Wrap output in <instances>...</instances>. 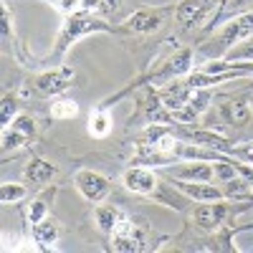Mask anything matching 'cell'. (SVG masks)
I'll return each mask as SVG.
<instances>
[{
	"mask_svg": "<svg viewBox=\"0 0 253 253\" xmlns=\"http://www.w3.org/2000/svg\"><path fill=\"white\" fill-rule=\"evenodd\" d=\"M91 33H119V26H112L109 20H104V15L96 13H86V10H79V13H69L61 23L58 38H56V46L51 51L53 61H63V56L69 53V48L76 43L81 36H91Z\"/></svg>",
	"mask_w": 253,
	"mask_h": 253,
	"instance_id": "obj_1",
	"label": "cell"
},
{
	"mask_svg": "<svg viewBox=\"0 0 253 253\" xmlns=\"http://www.w3.org/2000/svg\"><path fill=\"white\" fill-rule=\"evenodd\" d=\"M193 61H195V53H193V51H190V48H180L177 53L167 56L157 69H150L144 76H139V79L132 84V86H126V89H122L119 94L109 96L107 101H101L99 107H101V109L112 107V104H114L119 96L129 94L132 89H139V86H162V84L172 81V79H182V76H187V74H190V69H193Z\"/></svg>",
	"mask_w": 253,
	"mask_h": 253,
	"instance_id": "obj_2",
	"label": "cell"
},
{
	"mask_svg": "<svg viewBox=\"0 0 253 253\" xmlns=\"http://www.w3.org/2000/svg\"><path fill=\"white\" fill-rule=\"evenodd\" d=\"M248 208H253V200H213V203H200L193 208V223L200 230L208 233H218V230L233 225V218L238 213H246Z\"/></svg>",
	"mask_w": 253,
	"mask_h": 253,
	"instance_id": "obj_3",
	"label": "cell"
},
{
	"mask_svg": "<svg viewBox=\"0 0 253 253\" xmlns=\"http://www.w3.org/2000/svg\"><path fill=\"white\" fill-rule=\"evenodd\" d=\"M172 15H175V5L139 8L119 23V33L122 36H150V33L160 31Z\"/></svg>",
	"mask_w": 253,
	"mask_h": 253,
	"instance_id": "obj_4",
	"label": "cell"
},
{
	"mask_svg": "<svg viewBox=\"0 0 253 253\" xmlns=\"http://www.w3.org/2000/svg\"><path fill=\"white\" fill-rule=\"evenodd\" d=\"M225 0H180L175 5V20L182 31H193L200 26H210L213 20L208 23L210 13L213 18L218 15V10L223 8Z\"/></svg>",
	"mask_w": 253,
	"mask_h": 253,
	"instance_id": "obj_5",
	"label": "cell"
},
{
	"mask_svg": "<svg viewBox=\"0 0 253 253\" xmlns=\"http://www.w3.org/2000/svg\"><path fill=\"white\" fill-rule=\"evenodd\" d=\"M253 36V10H246V13H241V15H233L228 20V23L220 28V33L215 36V41H213V46H208L205 51L210 53H223L225 56V51L228 48H233L236 43H241V41H246V38H251Z\"/></svg>",
	"mask_w": 253,
	"mask_h": 253,
	"instance_id": "obj_6",
	"label": "cell"
},
{
	"mask_svg": "<svg viewBox=\"0 0 253 253\" xmlns=\"http://www.w3.org/2000/svg\"><path fill=\"white\" fill-rule=\"evenodd\" d=\"M109 248L117 253H139L147 248V236L139 228V223H134L124 213L119 223L114 225V230L109 233Z\"/></svg>",
	"mask_w": 253,
	"mask_h": 253,
	"instance_id": "obj_7",
	"label": "cell"
},
{
	"mask_svg": "<svg viewBox=\"0 0 253 253\" xmlns=\"http://www.w3.org/2000/svg\"><path fill=\"white\" fill-rule=\"evenodd\" d=\"M76 79V71L71 66H56L51 71H43L33 79V89L41 96H58L63 94Z\"/></svg>",
	"mask_w": 253,
	"mask_h": 253,
	"instance_id": "obj_8",
	"label": "cell"
},
{
	"mask_svg": "<svg viewBox=\"0 0 253 253\" xmlns=\"http://www.w3.org/2000/svg\"><path fill=\"white\" fill-rule=\"evenodd\" d=\"M74 185H76V190H79V193L86 198L89 203H101L104 198L112 193L109 177H104V175H99V172H94V170H79V172L74 175Z\"/></svg>",
	"mask_w": 253,
	"mask_h": 253,
	"instance_id": "obj_9",
	"label": "cell"
},
{
	"mask_svg": "<svg viewBox=\"0 0 253 253\" xmlns=\"http://www.w3.org/2000/svg\"><path fill=\"white\" fill-rule=\"evenodd\" d=\"M122 182H124L126 190H132V193H137V195H152L157 190V185H160L157 175L147 165H132L129 170H124Z\"/></svg>",
	"mask_w": 253,
	"mask_h": 253,
	"instance_id": "obj_10",
	"label": "cell"
},
{
	"mask_svg": "<svg viewBox=\"0 0 253 253\" xmlns=\"http://www.w3.org/2000/svg\"><path fill=\"white\" fill-rule=\"evenodd\" d=\"M157 94H160V101L165 104V107L170 109L172 114H177V112H182L187 107L190 96H193V89L185 84V79H175L170 84H162V86L157 89Z\"/></svg>",
	"mask_w": 253,
	"mask_h": 253,
	"instance_id": "obj_11",
	"label": "cell"
},
{
	"mask_svg": "<svg viewBox=\"0 0 253 253\" xmlns=\"http://www.w3.org/2000/svg\"><path fill=\"white\" fill-rule=\"evenodd\" d=\"M172 187L180 190L182 195H187L195 203H213V200H225V193L213 185V182H190V180H177L172 177Z\"/></svg>",
	"mask_w": 253,
	"mask_h": 253,
	"instance_id": "obj_12",
	"label": "cell"
},
{
	"mask_svg": "<svg viewBox=\"0 0 253 253\" xmlns=\"http://www.w3.org/2000/svg\"><path fill=\"white\" fill-rule=\"evenodd\" d=\"M218 112H220V119L225 124L238 126V129H241V126H246L251 122V117H253L251 104L246 101V96H230V99L220 101L218 104Z\"/></svg>",
	"mask_w": 253,
	"mask_h": 253,
	"instance_id": "obj_13",
	"label": "cell"
},
{
	"mask_svg": "<svg viewBox=\"0 0 253 253\" xmlns=\"http://www.w3.org/2000/svg\"><path fill=\"white\" fill-rule=\"evenodd\" d=\"M167 172L177 180H190V182H213L215 180L213 165L205 162V160H190L187 165L172 167V170H167Z\"/></svg>",
	"mask_w": 253,
	"mask_h": 253,
	"instance_id": "obj_14",
	"label": "cell"
},
{
	"mask_svg": "<svg viewBox=\"0 0 253 253\" xmlns=\"http://www.w3.org/2000/svg\"><path fill=\"white\" fill-rule=\"evenodd\" d=\"M210 101H213V91H210V89H193V96H190L187 107L175 114L177 124H190L193 119H198L210 107Z\"/></svg>",
	"mask_w": 253,
	"mask_h": 253,
	"instance_id": "obj_15",
	"label": "cell"
},
{
	"mask_svg": "<svg viewBox=\"0 0 253 253\" xmlns=\"http://www.w3.org/2000/svg\"><path fill=\"white\" fill-rule=\"evenodd\" d=\"M31 236H33V243H36L41 251H48V248L58 241V225H56V220H51V218L46 215L41 223H33V225H31Z\"/></svg>",
	"mask_w": 253,
	"mask_h": 253,
	"instance_id": "obj_16",
	"label": "cell"
},
{
	"mask_svg": "<svg viewBox=\"0 0 253 253\" xmlns=\"http://www.w3.org/2000/svg\"><path fill=\"white\" fill-rule=\"evenodd\" d=\"M53 175H56V165L41 160V157H31L28 165H26V172H23L26 182H31V185H43V182H48Z\"/></svg>",
	"mask_w": 253,
	"mask_h": 253,
	"instance_id": "obj_17",
	"label": "cell"
},
{
	"mask_svg": "<svg viewBox=\"0 0 253 253\" xmlns=\"http://www.w3.org/2000/svg\"><path fill=\"white\" fill-rule=\"evenodd\" d=\"M122 215H124V210H119L117 205H96L94 208V220L101 233H107V236L114 230V225L119 223Z\"/></svg>",
	"mask_w": 253,
	"mask_h": 253,
	"instance_id": "obj_18",
	"label": "cell"
},
{
	"mask_svg": "<svg viewBox=\"0 0 253 253\" xmlns=\"http://www.w3.org/2000/svg\"><path fill=\"white\" fill-rule=\"evenodd\" d=\"M56 185L53 187H48V190H43L33 203H31V208H28V223L33 225V223H41L46 215H48V203H53V195H56Z\"/></svg>",
	"mask_w": 253,
	"mask_h": 253,
	"instance_id": "obj_19",
	"label": "cell"
},
{
	"mask_svg": "<svg viewBox=\"0 0 253 253\" xmlns=\"http://www.w3.org/2000/svg\"><path fill=\"white\" fill-rule=\"evenodd\" d=\"M48 114H51V119H56V122H69V119H76V117H79V104H76L74 99L58 96L56 101H51Z\"/></svg>",
	"mask_w": 253,
	"mask_h": 253,
	"instance_id": "obj_20",
	"label": "cell"
},
{
	"mask_svg": "<svg viewBox=\"0 0 253 253\" xmlns=\"http://www.w3.org/2000/svg\"><path fill=\"white\" fill-rule=\"evenodd\" d=\"M109 129H112V117L107 114V109L96 107V112H94V117L89 122V134L96 137V139H101V137L109 134Z\"/></svg>",
	"mask_w": 253,
	"mask_h": 253,
	"instance_id": "obj_21",
	"label": "cell"
},
{
	"mask_svg": "<svg viewBox=\"0 0 253 253\" xmlns=\"http://www.w3.org/2000/svg\"><path fill=\"white\" fill-rule=\"evenodd\" d=\"M248 5H253V0H225V3H223V8L218 10V15L213 18V23H210L208 28H213L215 23H218V20H223V18H233V15H241V13H246V8Z\"/></svg>",
	"mask_w": 253,
	"mask_h": 253,
	"instance_id": "obj_22",
	"label": "cell"
},
{
	"mask_svg": "<svg viewBox=\"0 0 253 253\" xmlns=\"http://www.w3.org/2000/svg\"><path fill=\"white\" fill-rule=\"evenodd\" d=\"M28 142H31V137L23 134L20 129H15V126H3V152L20 150V147H26Z\"/></svg>",
	"mask_w": 253,
	"mask_h": 253,
	"instance_id": "obj_23",
	"label": "cell"
},
{
	"mask_svg": "<svg viewBox=\"0 0 253 253\" xmlns=\"http://www.w3.org/2000/svg\"><path fill=\"white\" fill-rule=\"evenodd\" d=\"M223 61H253V36L236 43L233 48H228Z\"/></svg>",
	"mask_w": 253,
	"mask_h": 253,
	"instance_id": "obj_24",
	"label": "cell"
},
{
	"mask_svg": "<svg viewBox=\"0 0 253 253\" xmlns=\"http://www.w3.org/2000/svg\"><path fill=\"white\" fill-rule=\"evenodd\" d=\"M28 195V190L23 185H15V182H3L0 185V203L10 205V203H20Z\"/></svg>",
	"mask_w": 253,
	"mask_h": 253,
	"instance_id": "obj_25",
	"label": "cell"
},
{
	"mask_svg": "<svg viewBox=\"0 0 253 253\" xmlns=\"http://www.w3.org/2000/svg\"><path fill=\"white\" fill-rule=\"evenodd\" d=\"M15 117H18V101H15L13 94H5L3 101H0V124L8 126Z\"/></svg>",
	"mask_w": 253,
	"mask_h": 253,
	"instance_id": "obj_26",
	"label": "cell"
},
{
	"mask_svg": "<svg viewBox=\"0 0 253 253\" xmlns=\"http://www.w3.org/2000/svg\"><path fill=\"white\" fill-rule=\"evenodd\" d=\"M8 126H15V129H20L23 134H28L31 139H33V134H36V119H33L31 114H18Z\"/></svg>",
	"mask_w": 253,
	"mask_h": 253,
	"instance_id": "obj_27",
	"label": "cell"
},
{
	"mask_svg": "<svg viewBox=\"0 0 253 253\" xmlns=\"http://www.w3.org/2000/svg\"><path fill=\"white\" fill-rule=\"evenodd\" d=\"M225 155L236 157V160H241V162H248V165H253V144H246V147H236V144H230Z\"/></svg>",
	"mask_w": 253,
	"mask_h": 253,
	"instance_id": "obj_28",
	"label": "cell"
},
{
	"mask_svg": "<svg viewBox=\"0 0 253 253\" xmlns=\"http://www.w3.org/2000/svg\"><path fill=\"white\" fill-rule=\"evenodd\" d=\"M10 10H8V5L3 3V18H0V31H3V41L5 43H10L13 41V23H10Z\"/></svg>",
	"mask_w": 253,
	"mask_h": 253,
	"instance_id": "obj_29",
	"label": "cell"
},
{
	"mask_svg": "<svg viewBox=\"0 0 253 253\" xmlns=\"http://www.w3.org/2000/svg\"><path fill=\"white\" fill-rule=\"evenodd\" d=\"M124 0H99V15H112L122 8Z\"/></svg>",
	"mask_w": 253,
	"mask_h": 253,
	"instance_id": "obj_30",
	"label": "cell"
}]
</instances>
